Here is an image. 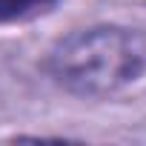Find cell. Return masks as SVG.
<instances>
[{
	"instance_id": "1",
	"label": "cell",
	"mask_w": 146,
	"mask_h": 146,
	"mask_svg": "<svg viewBox=\"0 0 146 146\" xmlns=\"http://www.w3.org/2000/svg\"><path fill=\"white\" fill-rule=\"evenodd\" d=\"M146 69V40L135 29L100 23L69 32L46 52L43 72L78 98H106L135 83Z\"/></svg>"
},
{
	"instance_id": "2",
	"label": "cell",
	"mask_w": 146,
	"mask_h": 146,
	"mask_svg": "<svg viewBox=\"0 0 146 146\" xmlns=\"http://www.w3.org/2000/svg\"><path fill=\"white\" fill-rule=\"evenodd\" d=\"M54 0H0V20H15L26 17L32 12H43V6H52Z\"/></svg>"
}]
</instances>
